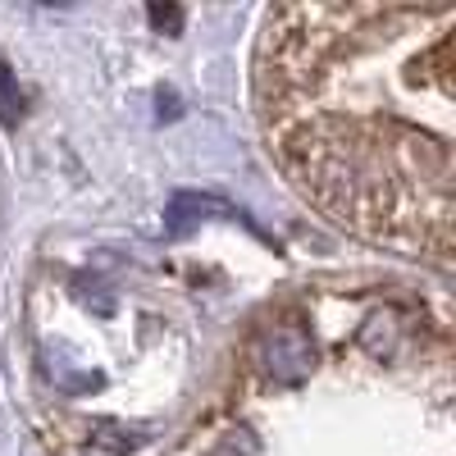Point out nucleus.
<instances>
[{"mask_svg":"<svg viewBox=\"0 0 456 456\" xmlns=\"http://www.w3.org/2000/svg\"><path fill=\"white\" fill-rule=\"evenodd\" d=\"M0 105H5L0 114H5V119H14V110H19V96H14V87H10V69H5V64H0Z\"/></svg>","mask_w":456,"mask_h":456,"instance_id":"obj_4","label":"nucleus"},{"mask_svg":"<svg viewBox=\"0 0 456 456\" xmlns=\"http://www.w3.org/2000/svg\"><path fill=\"white\" fill-rule=\"evenodd\" d=\"M260 361H265V370H270V379H279V384H301L315 365V347L297 324H283V329L265 333Z\"/></svg>","mask_w":456,"mask_h":456,"instance_id":"obj_2","label":"nucleus"},{"mask_svg":"<svg viewBox=\"0 0 456 456\" xmlns=\"http://www.w3.org/2000/svg\"><path fill=\"white\" fill-rule=\"evenodd\" d=\"M151 23L165 28V32H178V28H183V10H174V5H151Z\"/></svg>","mask_w":456,"mask_h":456,"instance_id":"obj_3","label":"nucleus"},{"mask_svg":"<svg viewBox=\"0 0 456 456\" xmlns=\"http://www.w3.org/2000/svg\"><path fill=\"white\" fill-rule=\"evenodd\" d=\"M215 456H238V443H228V447H219Z\"/></svg>","mask_w":456,"mask_h":456,"instance_id":"obj_5","label":"nucleus"},{"mask_svg":"<svg viewBox=\"0 0 456 456\" xmlns=\"http://www.w3.org/2000/svg\"><path fill=\"white\" fill-rule=\"evenodd\" d=\"M456 10H274L256 51L270 151L333 224L402 256H452Z\"/></svg>","mask_w":456,"mask_h":456,"instance_id":"obj_1","label":"nucleus"}]
</instances>
